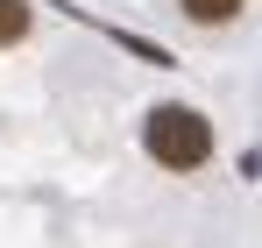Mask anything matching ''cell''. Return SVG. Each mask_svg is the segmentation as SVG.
Returning a JSON list of instances; mask_svg holds the SVG:
<instances>
[{"label":"cell","mask_w":262,"mask_h":248,"mask_svg":"<svg viewBox=\"0 0 262 248\" xmlns=\"http://www.w3.org/2000/svg\"><path fill=\"white\" fill-rule=\"evenodd\" d=\"M177 7H184L191 22H206V29H220V22H234V14H241V0H177Z\"/></svg>","instance_id":"obj_2"},{"label":"cell","mask_w":262,"mask_h":248,"mask_svg":"<svg viewBox=\"0 0 262 248\" xmlns=\"http://www.w3.org/2000/svg\"><path fill=\"white\" fill-rule=\"evenodd\" d=\"M142 142H149V156L163 170H199L213 156V121L199 107H156L149 128H142Z\"/></svg>","instance_id":"obj_1"},{"label":"cell","mask_w":262,"mask_h":248,"mask_svg":"<svg viewBox=\"0 0 262 248\" xmlns=\"http://www.w3.org/2000/svg\"><path fill=\"white\" fill-rule=\"evenodd\" d=\"M29 36V7L21 0H0V43H21Z\"/></svg>","instance_id":"obj_3"}]
</instances>
